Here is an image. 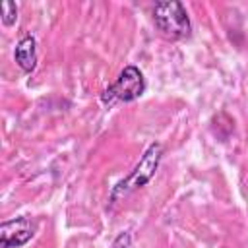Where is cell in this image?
<instances>
[{
    "instance_id": "obj_7",
    "label": "cell",
    "mask_w": 248,
    "mask_h": 248,
    "mask_svg": "<svg viewBox=\"0 0 248 248\" xmlns=\"http://www.w3.org/2000/svg\"><path fill=\"white\" fill-rule=\"evenodd\" d=\"M130 244H132V234L126 231V232H120L114 238V242H112L110 248H130Z\"/></svg>"
},
{
    "instance_id": "obj_6",
    "label": "cell",
    "mask_w": 248,
    "mask_h": 248,
    "mask_svg": "<svg viewBox=\"0 0 248 248\" xmlns=\"http://www.w3.org/2000/svg\"><path fill=\"white\" fill-rule=\"evenodd\" d=\"M0 10H2V16H0V17H2V23H4L6 27L14 25L16 19H17V6H16V2L4 0L2 6H0Z\"/></svg>"
},
{
    "instance_id": "obj_3",
    "label": "cell",
    "mask_w": 248,
    "mask_h": 248,
    "mask_svg": "<svg viewBox=\"0 0 248 248\" xmlns=\"http://www.w3.org/2000/svg\"><path fill=\"white\" fill-rule=\"evenodd\" d=\"M145 91V78L138 66H124L116 79L101 93V101L108 107L114 103H132Z\"/></svg>"
},
{
    "instance_id": "obj_2",
    "label": "cell",
    "mask_w": 248,
    "mask_h": 248,
    "mask_svg": "<svg viewBox=\"0 0 248 248\" xmlns=\"http://www.w3.org/2000/svg\"><path fill=\"white\" fill-rule=\"evenodd\" d=\"M151 14H153V23L163 37L180 41L192 35V21L182 2L178 0L157 2Z\"/></svg>"
},
{
    "instance_id": "obj_5",
    "label": "cell",
    "mask_w": 248,
    "mask_h": 248,
    "mask_svg": "<svg viewBox=\"0 0 248 248\" xmlns=\"http://www.w3.org/2000/svg\"><path fill=\"white\" fill-rule=\"evenodd\" d=\"M14 60L25 74H31L35 70V66H37V43L31 35H25L19 39V43L16 45V50H14Z\"/></svg>"
},
{
    "instance_id": "obj_4",
    "label": "cell",
    "mask_w": 248,
    "mask_h": 248,
    "mask_svg": "<svg viewBox=\"0 0 248 248\" xmlns=\"http://www.w3.org/2000/svg\"><path fill=\"white\" fill-rule=\"evenodd\" d=\"M37 221L31 217H16L0 225V246L2 248H21L37 232Z\"/></svg>"
},
{
    "instance_id": "obj_1",
    "label": "cell",
    "mask_w": 248,
    "mask_h": 248,
    "mask_svg": "<svg viewBox=\"0 0 248 248\" xmlns=\"http://www.w3.org/2000/svg\"><path fill=\"white\" fill-rule=\"evenodd\" d=\"M161 157H163V145L159 141H153L145 153L141 155V159L138 161V165L130 170V174H126L120 182H116V186L112 188L110 192V198H108V205H114L118 200L130 196L132 192L143 188L157 172L159 169V163H161Z\"/></svg>"
}]
</instances>
